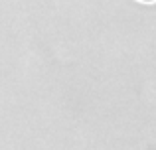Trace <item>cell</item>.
I'll use <instances>...</instances> for the list:
<instances>
[{"mask_svg":"<svg viewBox=\"0 0 156 150\" xmlns=\"http://www.w3.org/2000/svg\"><path fill=\"white\" fill-rule=\"evenodd\" d=\"M144 2H152V0H144Z\"/></svg>","mask_w":156,"mask_h":150,"instance_id":"1","label":"cell"}]
</instances>
